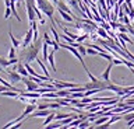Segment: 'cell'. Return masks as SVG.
I'll list each match as a JSON object with an SVG mask.
<instances>
[{"label": "cell", "mask_w": 134, "mask_h": 129, "mask_svg": "<svg viewBox=\"0 0 134 129\" xmlns=\"http://www.w3.org/2000/svg\"><path fill=\"white\" fill-rule=\"evenodd\" d=\"M42 44H43V39L38 38L29 45H27L25 48H23V51L18 55V62H21V63H31L32 60H35V58L38 56V53H39L42 48Z\"/></svg>", "instance_id": "1"}, {"label": "cell", "mask_w": 134, "mask_h": 129, "mask_svg": "<svg viewBox=\"0 0 134 129\" xmlns=\"http://www.w3.org/2000/svg\"><path fill=\"white\" fill-rule=\"evenodd\" d=\"M36 6L41 9V11L43 13L46 17H49L52 21H54L53 20V16H54V6L52 4V2L50 0H35Z\"/></svg>", "instance_id": "2"}, {"label": "cell", "mask_w": 134, "mask_h": 129, "mask_svg": "<svg viewBox=\"0 0 134 129\" xmlns=\"http://www.w3.org/2000/svg\"><path fill=\"white\" fill-rule=\"evenodd\" d=\"M59 45H60V48H66L67 51H70L71 53H73V55H74L75 58H77V59H78L80 62H81V65L84 66V69H88V68H87V65H85V62H84V59H82V55L77 51V48H74L73 45H70V44H67V42H66V44L59 42Z\"/></svg>", "instance_id": "3"}, {"label": "cell", "mask_w": 134, "mask_h": 129, "mask_svg": "<svg viewBox=\"0 0 134 129\" xmlns=\"http://www.w3.org/2000/svg\"><path fill=\"white\" fill-rule=\"evenodd\" d=\"M53 83L52 84L56 87V89H73V87L78 86V84H74V83H69V81H60V80H52Z\"/></svg>", "instance_id": "4"}, {"label": "cell", "mask_w": 134, "mask_h": 129, "mask_svg": "<svg viewBox=\"0 0 134 129\" xmlns=\"http://www.w3.org/2000/svg\"><path fill=\"white\" fill-rule=\"evenodd\" d=\"M48 114H50L49 108H46V110H35L29 114V118H43Z\"/></svg>", "instance_id": "5"}, {"label": "cell", "mask_w": 134, "mask_h": 129, "mask_svg": "<svg viewBox=\"0 0 134 129\" xmlns=\"http://www.w3.org/2000/svg\"><path fill=\"white\" fill-rule=\"evenodd\" d=\"M14 70L18 74H21L23 77H28L29 76L28 72H27V69H25V66H24V63H21V62H17V63L14 65Z\"/></svg>", "instance_id": "6"}, {"label": "cell", "mask_w": 134, "mask_h": 129, "mask_svg": "<svg viewBox=\"0 0 134 129\" xmlns=\"http://www.w3.org/2000/svg\"><path fill=\"white\" fill-rule=\"evenodd\" d=\"M32 35H34V31H32V28H29L27 31V34H25V37H24V41H23V44H21V47L25 48L27 45L31 44L32 42Z\"/></svg>", "instance_id": "7"}, {"label": "cell", "mask_w": 134, "mask_h": 129, "mask_svg": "<svg viewBox=\"0 0 134 129\" xmlns=\"http://www.w3.org/2000/svg\"><path fill=\"white\" fill-rule=\"evenodd\" d=\"M112 68H113V63H112V62H109L108 68L105 69V72L102 73V76H100V79H102V80L110 83V77H109V76H110V70H112Z\"/></svg>", "instance_id": "8"}, {"label": "cell", "mask_w": 134, "mask_h": 129, "mask_svg": "<svg viewBox=\"0 0 134 129\" xmlns=\"http://www.w3.org/2000/svg\"><path fill=\"white\" fill-rule=\"evenodd\" d=\"M7 74H8V79H10L11 81H21V79H23V76L18 74L15 70H8Z\"/></svg>", "instance_id": "9"}, {"label": "cell", "mask_w": 134, "mask_h": 129, "mask_svg": "<svg viewBox=\"0 0 134 129\" xmlns=\"http://www.w3.org/2000/svg\"><path fill=\"white\" fill-rule=\"evenodd\" d=\"M57 11H59V14L63 17V20H66V21H69V23H73V21H74V17H73L71 14L66 13V11H63L62 9H59V7H57Z\"/></svg>", "instance_id": "10"}, {"label": "cell", "mask_w": 134, "mask_h": 129, "mask_svg": "<svg viewBox=\"0 0 134 129\" xmlns=\"http://www.w3.org/2000/svg\"><path fill=\"white\" fill-rule=\"evenodd\" d=\"M48 63L52 66L53 72H56V65H54V51H53V49H52V52L48 53Z\"/></svg>", "instance_id": "11"}, {"label": "cell", "mask_w": 134, "mask_h": 129, "mask_svg": "<svg viewBox=\"0 0 134 129\" xmlns=\"http://www.w3.org/2000/svg\"><path fill=\"white\" fill-rule=\"evenodd\" d=\"M95 32L98 34V37H100V38H103V39H109V38H110V37H109V34H108V31L103 30L102 27H98Z\"/></svg>", "instance_id": "12"}, {"label": "cell", "mask_w": 134, "mask_h": 129, "mask_svg": "<svg viewBox=\"0 0 134 129\" xmlns=\"http://www.w3.org/2000/svg\"><path fill=\"white\" fill-rule=\"evenodd\" d=\"M35 60L38 62V65L41 66V69L43 70V74H45V76H46V77H50V76H49V72H48V69H46V66H45V63H43V62L41 60V58H39V56H36V58H35ZM50 79H52V77H50Z\"/></svg>", "instance_id": "13"}, {"label": "cell", "mask_w": 134, "mask_h": 129, "mask_svg": "<svg viewBox=\"0 0 134 129\" xmlns=\"http://www.w3.org/2000/svg\"><path fill=\"white\" fill-rule=\"evenodd\" d=\"M53 119H54V114H53V112H50V114H48V115H46V118H45V121H43V123H42V126L45 128L46 125H48V123H50Z\"/></svg>", "instance_id": "14"}, {"label": "cell", "mask_w": 134, "mask_h": 129, "mask_svg": "<svg viewBox=\"0 0 134 129\" xmlns=\"http://www.w3.org/2000/svg\"><path fill=\"white\" fill-rule=\"evenodd\" d=\"M8 35H10V38H11V42H13V47H14V48H18V47H20V45H21V44H20V41H18V39H17V38H15V37H14V35H13V32H11V31H8Z\"/></svg>", "instance_id": "15"}, {"label": "cell", "mask_w": 134, "mask_h": 129, "mask_svg": "<svg viewBox=\"0 0 134 129\" xmlns=\"http://www.w3.org/2000/svg\"><path fill=\"white\" fill-rule=\"evenodd\" d=\"M117 37H119V38H120V39H123V41H124V42H129V44H133V41H131V39H130V38H129V37H127V35H126V34H124V32H119V35H117Z\"/></svg>", "instance_id": "16"}, {"label": "cell", "mask_w": 134, "mask_h": 129, "mask_svg": "<svg viewBox=\"0 0 134 129\" xmlns=\"http://www.w3.org/2000/svg\"><path fill=\"white\" fill-rule=\"evenodd\" d=\"M77 51H78L80 53H81L82 56H85V55H87V48H85V47H82L81 44H78V47H77Z\"/></svg>", "instance_id": "17"}, {"label": "cell", "mask_w": 134, "mask_h": 129, "mask_svg": "<svg viewBox=\"0 0 134 129\" xmlns=\"http://www.w3.org/2000/svg\"><path fill=\"white\" fill-rule=\"evenodd\" d=\"M45 128L46 129H57V128H62V123H52V122H50V123L46 125Z\"/></svg>", "instance_id": "18"}, {"label": "cell", "mask_w": 134, "mask_h": 129, "mask_svg": "<svg viewBox=\"0 0 134 129\" xmlns=\"http://www.w3.org/2000/svg\"><path fill=\"white\" fill-rule=\"evenodd\" d=\"M13 58H15V48L13 47L10 49V52H8V59H13Z\"/></svg>", "instance_id": "19"}, {"label": "cell", "mask_w": 134, "mask_h": 129, "mask_svg": "<svg viewBox=\"0 0 134 129\" xmlns=\"http://www.w3.org/2000/svg\"><path fill=\"white\" fill-rule=\"evenodd\" d=\"M117 30H119V32H124V34H127V27H123V24H119Z\"/></svg>", "instance_id": "20"}, {"label": "cell", "mask_w": 134, "mask_h": 129, "mask_svg": "<svg viewBox=\"0 0 134 129\" xmlns=\"http://www.w3.org/2000/svg\"><path fill=\"white\" fill-rule=\"evenodd\" d=\"M10 16H11V10H10V7H8V6H6V13H4V18H8V17H10Z\"/></svg>", "instance_id": "21"}, {"label": "cell", "mask_w": 134, "mask_h": 129, "mask_svg": "<svg viewBox=\"0 0 134 129\" xmlns=\"http://www.w3.org/2000/svg\"><path fill=\"white\" fill-rule=\"evenodd\" d=\"M4 90H8V89H7L6 86H3V84H2V86H0V93H3Z\"/></svg>", "instance_id": "22"}, {"label": "cell", "mask_w": 134, "mask_h": 129, "mask_svg": "<svg viewBox=\"0 0 134 129\" xmlns=\"http://www.w3.org/2000/svg\"><path fill=\"white\" fill-rule=\"evenodd\" d=\"M52 2L54 3V4H56V3H57V0H52Z\"/></svg>", "instance_id": "23"}, {"label": "cell", "mask_w": 134, "mask_h": 129, "mask_svg": "<svg viewBox=\"0 0 134 129\" xmlns=\"http://www.w3.org/2000/svg\"><path fill=\"white\" fill-rule=\"evenodd\" d=\"M131 20H133V27H134V18H131Z\"/></svg>", "instance_id": "24"}]
</instances>
